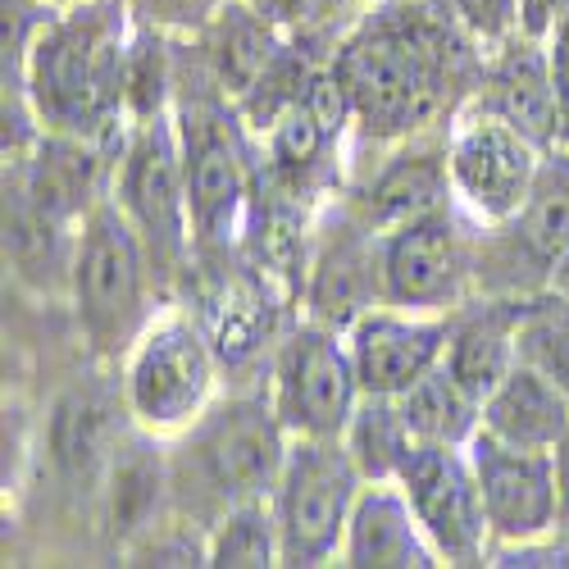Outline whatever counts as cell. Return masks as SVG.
<instances>
[{
	"instance_id": "1",
	"label": "cell",
	"mask_w": 569,
	"mask_h": 569,
	"mask_svg": "<svg viewBox=\"0 0 569 569\" xmlns=\"http://www.w3.org/2000/svg\"><path fill=\"white\" fill-rule=\"evenodd\" d=\"M483 56L447 0H378L328 60L356 123L351 156L451 132L473 101Z\"/></svg>"
},
{
	"instance_id": "2",
	"label": "cell",
	"mask_w": 569,
	"mask_h": 569,
	"mask_svg": "<svg viewBox=\"0 0 569 569\" xmlns=\"http://www.w3.org/2000/svg\"><path fill=\"white\" fill-rule=\"evenodd\" d=\"M128 0H69L37 6L6 0V51L14 82H6V114L32 137L64 132L87 141H119L128 132Z\"/></svg>"
},
{
	"instance_id": "3",
	"label": "cell",
	"mask_w": 569,
	"mask_h": 569,
	"mask_svg": "<svg viewBox=\"0 0 569 569\" xmlns=\"http://www.w3.org/2000/svg\"><path fill=\"white\" fill-rule=\"evenodd\" d=\"M178 41L173 123L182 141L187 206H192V260H223L242 251L247 210L260 187V141L242 110L201 64L192 37Z\"/></svg>"
},
{
	"instance_id": "4",
	"label": "cell",
	"mask_w": 569,
	"mask_h": 569,
	"mask_svg": "<svg viewBox=\"0 0 569 569\" xmlns=\"http://www.w3.org/2000/svg\"><path fill=\"white\" fill-rule=\"evenodd\" d=\"M288 447L292 438L282 429L264 383L223 388L192 429L169 438L173 510L210 529L232 506L269 501Z\"/></svg>"
},
{
	"instance_id": "5",
	"label": "cell",
	"mask_w": 569,
	"mask_h": 569,
	"mask_svg": "<svg viewBox=\"0 0 569 569\" xmlns=\"http://www.w3.org/2000/svg\"><path fill=\"white\" fill-rule=\"evenodd\" d=\"M64 297L87 360L114 369L137 347V338L156 323V315L169 306L147 260V247H141V237L110 197L78 228Z\"/></svg>"
},
{
	"instance_id": "6",
	"label": "cell",
	"mask_w": 569,
	"mask_h": 569,
	"mask_svg": "<svg viewBox=\"0 0 569 569\" xmlns=\"http://www.w3.org/2000/svg\"><path fill=\"white\" fill-rule=\"evenodd\" d=\"M178 306H187L206 328L228 388L264 383L278 342L301 319V306L273 278H264L242 251L187 264Z\"/></svg>"
},
{
	"instance_id": "7",
	"label": "cell",
	"mask_w": 569,
	"mask_h": 569,
	"mask_svg": "<svg viewBox=\"0 0 569 569\" xmlns=\"http://www.w3.org/2000/svg\"><path fill=\"white\" fill-rule=\"evenodd\" d=\"M110 201L123 210L132 232L147 247L164 301H178V288L192 264V206H187L182 141L173 114L128 123L114 160Z\"/></svg>"
},
{
	"instance_id": "8",
	"label": "cell",
	"mask_w": 569,
	"mask_h": 569,
	"mask_svg": "<svg viewBox=\"0 0 569 569\" xmlns=\"http://www.w3.org/2000/svg\"><path fill=\"white\" fill-rule=\"evenodd\" d=\"M119 378L132 423L156 438H178L182 429H192L228 388L206 328L178 301L164 306L156 323L137 338V347L119 365Z\"/></svg>"
},
{
	"instance_id": "9",
	"label": "cell",
	"mask_w": 569,
	"mask_h": 569,
	"mask_svg": "<svg viewBox=\"0 0 569 569\" xmlns=\"http://www.w3.org/2000/svg\"><path fill=\"white\" fill-rule=\"evenodd\" d=\"M360 488L365 479L342 438H292L282 473L269 492L282 565L292 569L338 565Z\"/></svg>"
},
{
	"instance_id": "10",
	"label": "cell",
	"mask_w": 569,
	"mask_h": 569,
	"mask_svg": "<svg viewBox=\"0 0 569 569\" xmlns=\"http://www.w3.org/2000/svg\"><path fill=\"white\" fill-rule=\"evenodd\" d=\"M479 292V223L456 201L383 232V306L451 315Z\"/></svg>"
},
{
	"instance_id": "11",
	"label": "cell",
	"mask_w": 569,
	"mask_h": 569,
	"mask_svg": "<svg viewBox=\"0 0 569 569\" xmlns=\"http://www.w3.org/2000/svg\"><path fill=\"white\" fill-rule=\"evenodd\" d=\"M264 392L288 438H342L365 397L347 333L301 315L273 351Z\"/></svg>"
},
{
	"instance_id": "12",
	"label": "cell",
	"mask_w": 569,
	"mask_h": 569,
	"mask_svg": "<svg viewBox=\"0 0 569 569\" xmlns=\"http://www.w3.org/2000/svg\"><path fill=\"white\" fill-rule=\"evenodd\" d=\"M569 247V151H547L533 197L501 223H479V292L533 297Z\"/></svg>"
},
{
	"instance_id": "13",
	"label": "cell",
	"mask_w": 569,
	"mask_h": 569,
	"mask_svg": "<svg viewBox=\"0 0 569 569\" xmlns=\"http://www.w3.org/2000/svg\"><path fill=\"white\" fill-rule=\"evenodd\" d=\"M547 151L529 141L519 128L465 110L447 132V169H451V197L473 223H501L533 197L542 178Z\"/></svg>"
},
{
	"instance_id": "14",
	"label": "cell",
	"mask_w": 569,
	"mask_h": 569,
	"mask_svg": "<svg viewBox=\"0 0 569 569\" xmlns=\"http://www.w3.org/2000/svg\"><path fill=\"white\" fill-rule=\"evenodd\" d=\"M397 483L429 533L442 565H488L492 560V529L479 473H473L469 447L415 442Z\"/></svg>"
},
{
	"instance_id": "15",
	"label": "cell",
	"mask_w": 569,
	"mask_h": 569,
	"mask_svg": "<svg viewBox=\"0 0 569 569\" xmlns=\"http://www.w3.org/2000/svg\"><path fill=\"white\" fill-rule=\"evenodd\" d=\"M373 306H383V232L333 197L315 219L301 315L347 333Z\"/></svg>"
},
{
	"instance_id": "16",
	"label": "cell",
	"mask_w": 569,
	"mask_h": 569,
	"mask_svg": "<svg viewBox=\"0 0 569 569\" xmlns=\"http://www.w3.org/2000/svg\"><path fill=\"white\" fill-rule=\"evenodd\" d=\"M342 201L378 232L419 219L438 206H451L456 197H451V169H447V132L356 151Z\"/></svg>"
},
{
	"instance_id": "17",
	"label": "cell",
	"mask_w": 569,
	"mask_h": 569,
	"mask_svg": "<svg viewBox=\"0 0 569 569\" xmlns=\"http://www.w3.org/2000/svg\"><path fill=\"white\" fill-rule=\"evenodd\" d=\"M469 460L479 473L492 551L551 538L560 525V483H556V451L515 447L479 429L469 442Z\"/></svg>"
},
{
	"instance_id": "18",
	"label": "cell",
	"mask_w": 569,
	"mask_h": 569,
	"mask_svg": "<svg viewBox=\"0 0 569 569\" xmlns=\"http://www.w3.org/2000/svg\"><path fill=\"white\" fill-rule=\"evenodd\" d=\"M173 510L169 497V438L128 423L101 473V492L91 506V533L106 556H123L156 519Z\"/></svg>"
},
{
	"instance_id": "19",
	"label": "cell",
	"mask_w": 569,
	"mask_h": 569,
	"mask_svg": "<svg viewBox=\"0 0 569 569\" xmlns=\"http://www.w3.org/2000/svg\"><path fill=\"white\" fill-rule=\"evenodd\" d=\"M347 347L365 397H401L447 356V315L373 306L347 328Z\"/></svg>"
},
{
	"instance_id": "20",
	"label": "cell",
	"mask_w": 569,
	"mask_h": 569,
	"mask_svg": "<svg viewBox=\"0 0 569 569\" xmlns=\"http://www.w3.org/2000/svg\"><path fill=\"white\" fill-rule=\"evenodd\" d=\"M465 110H483L510 128H519L542 151L560 147V106H556V82L547 41L519 32L501 41L497 51L483 56V73L473 87V101Z\"/></svg>"
},
{
	"instance_id": "21",
	"label": "cell",
	"mask_w": 569,
	"mask_h": 569,
	"mask_svg": "<svg viewBox=\"0 0 569 569\" xmlns=\"http://www.w3.org/2000/svg\"><path fill=\"white\" fill-rule=\"evenodd\" d=\"M529 297L510 292H473L460 310L447 315V356L442 365L460 383L483 397L519 365V319Z\"/></svg>"
},
{
	"instance_id": "22",
	"label": "cell",
	"mask_w": 569,
	"mask_h": 569,
	"mask_svg": "<svg viewBox=\"0 0 569 569\" xmlns=\"http://www.w3.org/2000/svg\"><path fill=\"white\" fill-rule=\"evenodd\" d=\"M351 569H433L442 565L429 533L415 519L401 483H365L338 551Z\"/></svg>"
},
{
	"instance_id": "23",
	"label": "cell",
	"mask_w": 569,
	"mask_h": 569,
	"mask_svg": "<svg viewBox=\"0 0 569 569\" xmlns=\"http://www.w3.org/2000/svg\"><path fill=\"white\" fill-rule=\"evenodd\" d=\"M282 41L288 37H282V28L264 14L260 0H223L219 14L192 37L201 64L210 69V78L232 101H242L256 87V78L282 51Z\"/></svg>"
},
{
	"instance_id": "24",
	"label": "cell",
	"mask_w": 569,
	"mask_h": 569,
	"mask_svg": "<svg viewBox=\"0 0 569 569\" xmlns=\"http://www.w3.org/2000/svg\"><path fill=\"white\" fill-rule=\"evenodd\" d=\"M483 429L501 442L556 451L569 433V397L551 383L547 373L519 360L483 401Z\"/></svg>"
},
{
	"instance_id": "25",
	"label": "cell",
	"mask_w": 569,
	"mask_h": 569,
	"mask_svg": "<svg viewBox=\"0 0 569 569\" xmlns=\"http://www.w3.org/2000/svg\"><path fill=\"white\" fill-rule=\"evenodd\" d=\"M397 401H401V415L410 423L415 442L469 447L483 429V397H473L447 365L423 373L419 383L410 392H401Z\"/></svg>"
},
{
	"instance_id": "26",
	"label": "cell",
	"mask_w": 569,
	"mask_h": 569,
	"mask_svg": "<svg viewBox=\"0 0 569 569\" xmlns=\"http://www.w3.org/2000/svg\"><path fill=\"white\" fill-rule=\"evenodd\" d=\"M342 447L351 451L365 483H397L406 456L415 451V433L401 415V401L397 397H360L347 433H342Z\"/></svg>"
},
{
	"instance_id": "27",
	"label": "cell",
	"mask_w": 569,
	"mask_h": 569,
	"mask_svg": "<svg viewBox=\"0 0 569 569\" xmlns=\"http://www.w3.org/2000/svg\"><path fill=\"white\" fill-rule=\"evenodd\" d=\"M178 91V41L164 28L132 23L128 37V69H123V97H128V123L173 114Z\"/></svg>"
},
{
	"instance_id": "28",
	"label": "cell",
	"mask_w": 569,
	"mask_h": 569,
	"mask_svg": "<svg viewBox=\"0 0 569 569\" xmlns=\"http://www.w3.org/2000/svg\"><path fill=\"white\" fill-rule=\"evenodd\" d=\"M264 14L282 28V37L297 41L301 51L333 60L338 41L378 6V0H260Z\"/></svg>"
},
{
	"instance_id": "29",
	"label": "cell",
	"mask_w": 569,
	"mask_h": 569,
	"mask_svg": "<svg viewBox=\"0 0 569 569\" xmlns=\"http://www.w3.org/2000/svg\"><path fill=\"white\" fill-rule=\"evenodd\" d=\"M210 565L219 569H269L282 565V542L269 501L232 506L210 525Z\"/></svg>"
},
{
	"instance_id": "30",
	"label": "cell",
	"mask_w": 569,
	"mask_h": 569,
	"mask_svg": "<svg viewBox=\"0 0 569 569\" xmlns=\"http://www.w3.org/2000/svg\"><path fill=\"white\" fill-rule=\"evenodd\" d=\"M519 360L547 373L569 397V297L565 292H533L519 319Z\"/></svg>"
},
{
	"instance_id": "31",
	"label": "cell",
	"mask_w": 569,
	"mask_h": 569,
	"mask_svg": "<svg viewBox=\"0 0 569 569\" xmlns=\"http://www.w3.org/2000/svg\"><path fill=\"white\" fill-rule=\"evenodd\" d=\"M119 560L123 565H210V529L169 510Z\"/></svg>"
},
{
	"instance_id": "32",
	"label": "cell",
	"mask_w": 569,
	"mask_h": 569,
	"mask_svg": "<svg viewBox=\"0 0 569 569\" xmlns=\"http://www.w3.org/2000/svg\"><path fill=\"white\" fill-rule=\"evenodd\" d=\"M447 6L483 51H497L501 41L525 32V23H519V0H447Z\"/></svg>"
},
{
	"instance_id": "33",
	"label": "cell",
	"mask_w": 569,
	"mask_h": 569,
	"mask_svg": "<svg viewBox=\"0 0 569 569\" xmlns=\"http://www.w3.org/2000/svg\"><path fill=\"white\" fill-rule=\"evenodd\" d=\"M223 0H128V10L137 23H151L164 28L173 37H197L214 14H219Z\"/></svg>"
},
{
	"instance_id": "34",
	"label": "cell",
	"mask_w": 569,
	"mask_h": 569,
	"mask_svg": "<svg viewBox=\"0 0 569 569\" xmlns=\"http://www.w3.org/2000/svg\"><path fill=\"white\" fill-rule=\"evenodd\" d=\"M547 60L556 82V106H560V147L569 151V19H560L547 37Z\"/></svg>"
},
{
	"instance_id": "35",
	"label": "cell",
	"mask_w": 569,
	"mask_h": 569,
	"mask_svg": "<svg viewBox=\"0 0 569 569\" xmlns=\"http://www.w3.org/2000/svg\"><path fill=\"white\" fill-rule=\"evenodd\" d=\"M569 19V0H519V23H525L529 37H551V28Z\"/></svg>"
},
{
	"instance_id": "36",
	"label": "cell",
	"mask_w": 569,
	"mask_h": 569,
	"mask_svg": "<svg viewBox=\"0 0 569 569\" xmlns=\"http://www.w3.org/2000/svg\"><path fill=\"white\" fill-rule=\"evenodd\" d=\"M556 483H560V525H556V533L569 538V433L556 447Z\"/></svg>"
},
{
	"instance_id": "37",
	"label": "cell",
	"mask_w": 569,
	"mask_h": 569,
	"mask_svg": "<svg viewBox=\"0 0 569 569\" xmlns=\"http://www.w3.org/2000/svg\"><path fill=\"white\" fill-rule=\"evenodd\" d=\"M547 288L569 297V247L560 251V260H556V269H551V282H547Z\"/></svg>"
},
{
	"instance_id": "38",
	"label": "cell",
	"mask_w": 569,
	"mask_h": 569,
	"mask_svg": "<svg viewBox=\"0 0 569 569\" xmlns=\"http://www.w3.org/2000/svg\"><path fill=\"white\" fill-rule=\"evenodd\" d=\"M41 6H69V0H41Z\"/></svg>"
}]
</instances>
